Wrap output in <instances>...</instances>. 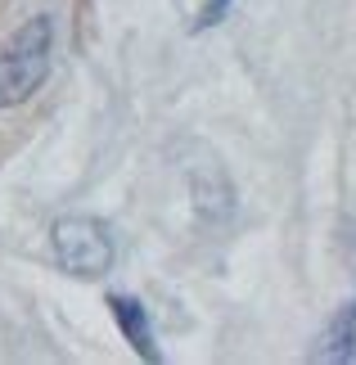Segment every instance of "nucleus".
Wrapping results in <instances>:
<instances>
[{
  "instance_id": "3",
  "label": "nucleus",
  "mask_w": 356,
  "mask_h": 365,
  "mask_svg": "<svg viewBox=\"0 0 356 365\" xmlns=\"http://www.w3.org/2000/svg\"><path fill=\"white\" fill-rule=\"evenodd\" d=\"M108 312H113V320H118L122 339L136 347L140 361H163V347H158V339H153V325H149V307H140L136 298H126V293H113Z\"/></svg>"
},
{
  "instance_id": "1",
  "label": "nucleus",
  "mask_w": 356,
  "mask_h": 365,
  "mask_svg": "<svg viewBox=\"0 0 356 365\" xmlns=\"http://www.w3.org/2000/svg\"><path fill=\"white\" fill-rule=\"evenodd\" d=\"M50 46H54V27L46 14H32L14 41L0 50V108L27 104L41 91V81L50 77Z\"/></svg>"
},
{
  "instance_id": "2",
  "label": "nucleus",
  "mask_w": 356,
  "mask_h": 365,
  "mask_svg": "<svg viewBox=\"0 0 356 365\" xmlns=\"http://www.w3.org/2000/svg\"><path fill=\"white\" fill-rule=\"evenodd\" d=\"M54 262L77 279H99L113 266V230L99 217H59L50 230Z\"/></svg>"
},
{
  "instance_id": "5",
  "label": "nucleus",
  "mask_w": 356,
  "mask_h": 365,
  "mask_svg": "<svg viewBox=\"0 0 356 365\" xmlns=\"http://www.w3.org/2000/svg\"><path fill=\"white\" fill-rule=\"evenodd\" d=\"M230 5H235V0H203L198 14H194V23H190V32H208V27H217L225 14H230Z\"/></svg>"
},
{
  "instance_id": "4",
  "label": "nucleus",
  "mask_w": 356,
  "mask_h": 365,
  "mask_svg": "<svg viewBox=\"0 0 356 365\" xmlns=\"http://www.w3.org/2000/svg\"><path fill=\"white\" fill-rule=\"evenodd\" d=\"M356 356V298H347L338 312L330 316V325L320 329L316 347H311V361H334V365H347Z\"/></svg>"
}]
</instances>
